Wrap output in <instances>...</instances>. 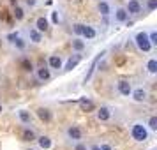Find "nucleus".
<instances>
[{
    "label": "nucleus",
    "instance_id": "21",
    "mask_svg": "<svg viewBox=\"0 0 157 150\" xmlns=\"http://www.w3.org/2000/svg\"><path fill=\"white\" fill-rule=\"evenodd\" d=\"M147 69H148L150 74H155L157 72V60L155 58H150L148 62H147Z\"/></svg>",
    "mask_w": 157,
    "mask_h": 150
},
{
    "label": "nucleus",
    "instance_id": "9",
    "mask_svg": "<svg viewBox=\"0 0 157 150\" xmlns=\"http://www.w3.org/2000/svg\"><path fill=\"white\" fill-rule=\"evenodd\" d=\"M117 88H118V92L122 94V95H131V92H132V87H131V83L129 81H118V85H117Z\"/></svg>",
    "mask_w": 157,
    "mask_h": 150
},
{
    "label": "nucleus",
    "instance_id": "14",
    "mask_svg": "<svg viewBox=\"0 0 157 150\" xmlns=\"http://www.w3.org/2000/svg\"><path fill=\"white\" fill-rule=\"evenodd\" d=\"M50 69L48 67H41V69H37V79H41V81H48L50 79Z\"/></svg>",
    "mask_w": 157,
    "mask_h": 150
},
{
    "label": "nucleus",
    "instance_id": "12",
    "mask_svg": "<svg viewBox=\"0 0 157 150\" xmlns=\"http://www.w3.org/2000/svg\"><path fill=\"white\" fill-rule=\"evenodd\" d=\"M48 64H50L51 69H60L62 67V58L58 57V55H51L50 60H48Z\"/></svg>",
    "mask_w": 157,
    "mask_h": 150
},
{
    "label": "nucleus",
    "instance_id": "19",
    "mask_svg": "<svg viewBox=\"0 0 157 150\" xmlns=\"http://www.w3.org/2000/svg\"><path fill=\"white\" fill-rule=\"evenodd\" d=\"M23 141H36V133L32 129H23Z\"/></svg>",
    "mask_w": 157,
    "mask_h": 150
},
{
    "label": "nucleus",
    "instance_id": "15",
    "mask_svg": "<svg viewBox=\"0 0 157 150\" xmlns=\"http://www.w3.org/2000/svg\"><path fill=\"white\" fill-rule=\"evenodd\" d=\"M36 140H37V143H39L41 148H44V150L51 148V140L48 138V136H39V138H36Z\"/></svg>",
    "mask_w": 157,
    "mask_h": 150
},
{
    "label": "nucleus",
    "instance_id": "3",
    "mask_svg": "<svg viewBox=\"0 0 157 150\" xmlns=\"http://www.w3.org/2000/svg\"><path fill=\"white\" fill-rule=\"evenodd\" d=\"M67 136H69V140H72V141L76 143L83 138V131H81L78 125H71V127L67 129Z\"/></svg>",
    "mask_w": 157,
    "mask_h": 150
},
{
    "label": "nucleus",
    "instance_id": "24",
    "mask_svg": "<svg viewBox=\"0 0 157 150\" xmlns=\"http://www.w3.org/2000/svg\"><path fill=\"white\" fill-rule=\"evenodd\" d=\"M14 18L16 20H23L25 18V13H23V9L20 6H14Z\"/></svg>",
    "mask_w": 157,
    "mask_h": 150
},
{
    "label": "nucleus",
    "instance_id": "32",
    "mask_svg": "<svg viewBox=\"0 0 157 150\" xmlns=\"http://www.w3.org/2000/svg\"><path fill=\"white\" fill-rule=\"evenodd\" d=\"M74 150H88V148H86V145H83V143H78V141H76V145H74Z\"/></svg>",
    "mask_w": 157,
    "mask_h": 150
},
{
    "label": "nucleus",
    "instance_id": "30",
    "mask_svg": "<svg viewBox=\"0 0 157 150\" xmlns=\"http://www.w3.org/2000/svg\"><path fill=\"white\" fill-rule=\"evenodd\" d=\"M147 7H148V11H155V7H157V0H148Z\"/></svg>",
    "mask_w": 157,
    "mask_h": 150
},
{
    "label": "nucleus",
    "instance_id": "1",
    "mask_svg": "<svg viewBox=\"0 0 157 150\" xmlns=\"http://www.w3.org/2000/svg\"><path fill=\"white\" fill-rule=\"evenodd\" d=\"M131 136L136 141H147L148 140V131H147V127L143 125L141 122H136L131 127Z\"/></svg>",
    "mask_w": 157,
    "mask_h": 150
},
{
    "label": "nucleus",
    "instance_id": "5",
    "mask_svg": "<svg viewBox=\"0 0 157 150\" xmlns=\"http://www.w3.org/2000/svg\"><path fill=\"white\" fill-rule=\"evenodd\" d=\"M78 102H79V110H81V111H86V113H88V111H94V108H95V104H94L88 97H81Z\"/></svg>",
    "mask_w": 157,
    "mask_h": 150
},
{
    "label": "nucleus",
    "instance_id": "31",
    "mask_svg": "<svg viewBox=\"0 0 157 150\" xmlns=\"http://www.w3.org/2000/svg\"><path fill=\"white\" fill-rule=\"evenodd\" d=\"M16 37H20V34H18V32H13V34H9V36H7V41H9V43H14Z\"/></svg>",
    "mask_w": 157,
    "mask_h": 150
},
{
    "label": "nucleus",
    "instance_id": "27",
    "mask_svg": "<svg viewBox=\"0 0 157 150\" xmlns=\"http://www.w3.org/2000/svg\"><path fill=\"white\" fill-rule=\"evenodd\" d=\"M148 41H150L152 46H155V44H157V32H155V30H152V32L148 34Z\"/></svg>",
    "mask_w": 157,
    "mask_h": 150
},
{
    "label": "nucleus",
    "instance_id": "29",
    "mask_svg": "<svg viewBox=\"0 0 157 150\" xmlns=\"http://www.w3.org/2000/svg\"><path fill=\"white\" fill-rule=\"evenodd\" d=\"M83 29H85V25H81V23H78V25H74V27H72L74 34H78V36H83Z\"/></svg>",
    "mask_w": 157,
    "mask_h": 150
},
{
    "label": "nucleus",
    "instance_id": "16",
    "mask_svg": "<svg viewBox=\"0 0 157 150\" xmlns=\"http://www.w3.org/2000/svg\"><path fill=\"white\" fill-rule=\"evenodd\" d=\"M37 117H39L43 122H50L51 120V113H50V110H46V108H39V110H37Z\"/></svg>",
    "mask_w": 157,
    "mask_h": 150
},
{
    "label": "nucleus",
    "instance_id": "8",
    "mask_svg": "<svg viewBox=\"0 0 157 150\" xmlns=\"http://www.w3.org/2000/svg\"><path fill=\"white\" fill-rule=\"evenodd\" d=\"M79 60H81V55H78V53H76V55H72V57L67 60V64L64 65V71H65V72H67V71H72V69H74V67L79 64Z\"/></svg>",
    "mask_w": 157,
    "mask_h": 150
},
{
    "label": "nucleus",
    "instance_id": "37",
    "mask_svg": "<svg viewBox=\"0 0 157 150\" xmlns=\"http://www.w3.org/2000/svg\"><path fill=\"white\" fill-rule=\"evenodd\" d=\"M0 113H2V104H0Z\"/></svg>",
    "mask_w": 157,
    "mask_h": 150
},
{
    "label": "nucleus",
    "instance_id": "22",
    "mask_svg": "<svg viewBox=\"0 0 157 150\" xmlns=\"http://www.w3.org/2000/svg\"><path fill=\"white\" fill-rule=\"evenodd\" d=\"M72 48H74L76 51H81V50H85V43L76 37V39H72Z\"/></svg>",
    "mask_w": 157,
    "mask_h": 150
},
{
    "label": "nucleus",
    "instance_id": "11",
    "mask_svg": "<svg viewBox=\"0 0 157 150\" xmlns=\"http://www.w3.org/2000/svg\"><path fill=\"white\" fill-rule=\"evenodd\" d=\"M36 29L43 34V32H46V30L50 29V23H48V20L44 18V16H41V18H37V21H36Z\"/></svg>",
    "mask_w": 157,
    "mask_h": 150
},
{
    "label": "nucleus",
    "instance_id": "6",
    "mask_svg": "<svg viewBox=\"0 0 157 150\" xmlns=\"http://www.w3.org/2000/svg\"><path fill=\"white\" fill-rule=\"evenodd\" d=\"M125 11H127V14H138V13H141V4L138 0H129Z\"/></svg>",
    "mask_w": 157,
    "mask_h": 150
},
{
    "label": "nucleus",
    "instance_id": "20",
    "mask_svg": "<svg viewBox=\"0 0 157 150\" xmlns=\"http://www.w3.org/2000/svg\"><path fill=\"white\" fill-rule=\"evenodd\" d=\"M99 13L102 16H108L109 13H111V11H109V4H108V2H104V0H102V2H99Z\"/></svg>",
    "mask_w": 157,
    "mask_h": 150
},
{
    "label": "nucleus",
    "instance_id": "35",
    "mask_svg": "<svg viewBox=\"0 0 157 150\" xmlns=\"http://www.w3.org/2000/svg\"><path fill=\"white\" fill-rule=\"evenodd\" d=\"M27 4H29L30 7H32V6H36V0H27Z\"/></svg>",
    "mask_w": 157,
    "mask_h": 150
},
{
    "label": "nucleus",
    "instance_id": "28",
    "mask_svg": "<svg viewBox=\"0 0 157 150\" xmlns=\"http://www.w3.org/2000/svg\"><path fill=\"white\" fill-rule=\"evenodd\" d=\"M21 67L25 71H32V62H30L29 58H23L21 60Z\"/></svg>",
    "mask_w": 157,
    "mask_h": 150
},
{
    "label": "nucleus",
    "instance_id": "17",
    "mask_svg": "<svg viewBox=\"0 0 157 150\" xmlns=\"http://www.w3.org/2000/svg\"><path fill=\"white\" fill-rule=\"evenodd\" d=\"M18 117H20V120H21L23 124H30V122H32V115H30V111H27V110H20V111H18Z\"/></svg>",
    "mask_w": 157,
    "mask_h": 150
},
{
    "label": "nucleus",
    "instance_id": "10",
    "mask_svg": "<svg viewBox=\"0 0 157 150\" xmlns=\"http://www.w3.org/2000/svg\"><path fill=\"white\" fill-rule=\"evenodd\" d=\"M109 117H111L109 108H108V106H101L99 111H97V118H99L101 122H106V120H109Z\"/></svg>",
    "mask_w": 157,
    "mask_h": 150
},
{
    "label": "nucleus",
    "instance_id": "36",
    "mask_svg": "<svg viewBox=\"0 0 157 150\" xmlns=\"http://www.w3.org/2000/svg\"><path fill=\"white\" fill-rule=\"evenodd\" d=\"M92 150H99V147H97V145H95V147H92Z\"/></svg>",
    "mask_w": 157,
    "mask_h": 150
},
{
    "label": "nucleus",
    "instance_id": "26",
    "mask_svg": "<svg viewBox=\"0 0 157 150\" xmlns=\"http://www.w3.org/2000/svg\"><path fill=\"white\" fill-rule=\"evenodd\" d=\"M148 129H150V131H157V117H150Z\"/></svg>",
    "mask_w": 157,
    "mask_h": 150
},
{
    "label": "nucleus",
    "instance_id": "7",
    "mask_svg": "<svg viewBox=\"0 0 157 150\" xmlns=\"http://www.w3.org/2000/svg\"><path fill=\"white\" fill-rule=\"evenodd\" d=\"M131 95H132V99H134L136 102H143V101H147V97H148L147 90H143V88H136V90H132Z\"/></svg>",
    "mask_w": 157,
    "mask_h": 150
},
{
    "label": "nucleus",
    "instance_id": "4",
    "mask_svg": "<svg viewBox=\"0 0 157 150\" xmlns=\"http://www.w3.org/2000/svg\"><path fill=\"white\" fill-rule=\"evenodd\" d=\"M102 55H104V51H102V53H99V55H97V57H95V58L92 60V64H90V69H88V72L85 74V83H86V81H88L90 78H92V74L95 72V69H97V64L101 62V58H102Z\"/></svg>",
    "mask_w": 157,
    "mask_h": 150
},
{
    "label": "nucleus",
    "instance_id": "34",
    "mask_svg": "<svg viewBox=\"0 0 157 150\" xmlns=\"http://www.w3.org/2000/svg\"><path fill=\"white\" fill-rule=\"evenodd\" d=\"M99 150H111V147H109V145H101Z\"/></svg>",
    "mask_w": 157,
    "mask_h": 150
},
{
    "label": "nucleus",
    "instance_id": "33",
    "mask_svg": "<svg viewBox=\"0 0 157 150\" xmlns=\"http://www.w3.org/2000/svg\"><path fill=\"white\" fill-rule=\"evenodd\" d=\"M51 21H53V23H58V21H60V18H58V13H51Z\"/></svg>",
    "mask_w": 157,
    "mask_h": 150
},
{
    "label": "nucleus",
    "instance_id": "25",
    "mask_svg": "<svg viewBox=\"0 0 157 150\" xmlns=\"http://www.w3.org/2000/svg\"><path fill=\"white\" fill-rule=\"evenodd\" d=\"M16 46V48H18V50H25V46H27V44H25V41H23L21 37H16L14 39V43H13Z\"/></svg>",
    "mask_w": 157,
    "mask_h": 150
},
{
    "label": "nucleus",
    "instance_id": "23",
    "mask_svg": "<svg viewBox=\"0 0 157 150\" xmlns=\"http://www.w3.org/2000/svg\"><path fill=\"white\" fill-rule=\"evenodd\" d=\"M83 36H85L86 39H94V37L97 36V32H95L92 27H85V29H83Z\"/></svg>",
    "mask_w": 157,
    "mask_h": 150
},
{
    "label": "nucleus",
    "instance_id": "38",
    "mask_svg": "<svg viewBox=\"0 0 157 150\" xmlns=\"http://www.w3.org/2000/svg\"><path fill=\"white\" fill-rule=\"evenodd\" d=\"M0 48H2V43H0Z\"/></svg>",
    "mask_w": 157,
    "mask_h": 150
},
{
    "label": "nucleus",
    "instance_id": "13",
    "mask_svg": "<svg viewBox=\"0 0 157 150\" xmlns=\"http://www.w3.org/2000/svg\"><path fill=\"white\" fill-rule=\"evenodd\" d=\"M29 37H30V41H32V43H41V41H43V34H41L37 29L29 30Z\"/></svg>",
    "mask_w": 157,
    "mask_h": 150
},
{
    "label": "nucleus",
    "instance_id": "2",
    "mask_svg": "<svg viewBox=\"0 0 157 150\" xmlns=\"http://www.w3.org/2000/svg\"><path fill=\"white\" fill-rule=\"evenodd\" d=\"M134 41H136V46L141 51H145V53H148V51L152 50V44H150V41H148V34H147V32H138L136 37H134Z\"/></svg>",
    "mask_w": 157,
    "mask_h": 150
},
{
    "label": "nucleus",
    "instance_id": "18",
    "mask_svg": "<svg viewBox=\"0 0 157 150\" xmlns=\"http://www.w3.org/2000/svg\"><path fill=\"white\" fill-rule=\"evenodd\" d=\"M127 11L125 9H122V7H118L117 9V13H115V18H117V21H120V23H124V21H127Z\"/></svg>",
    "mask_w": 157,
    "mask_h": 150
}]
</instances>
